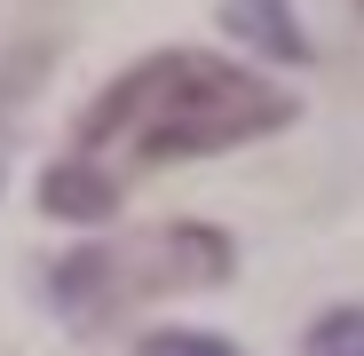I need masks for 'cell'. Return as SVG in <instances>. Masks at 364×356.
<instances>
[{
  "mask_svg": "<svg viewBox=\"0 0 364 356\" xmlns=\"http://www.w3.org/2000/svg\"><path fill=\"white\" fill-rule=\"evenodd\" d=\"M285 119H293V95L254 80L246 64H222L206 48H166L151 64L119 72L87 103V119L72 127V158L40 183V198L64 222H95L119 206V190L143 166L237 151L254 135H277Z\"/></svg>",
  "mask_w": 364,
  "mask_h": 356,
  "instance_id": "6da1fadb",
  "label": "cell"
},
{
  "mask_svg": "<svg viewBox=\"0 0 364 356\" xmlns=\"http://www.w3.org/2000/svg\"><path fill=\"white\" fill-rule=\"evenodd\" d=\"M230 237L206 222H166V230H127L103 237V246H80L48 269V301L64 309L80 333H103L119 317H135L143 301H166V293L191 285H222L230 277Z\"/></svg>",
  "mask_w": 364,
  "mask_h": 356,
  "instance_id": "7a4b0ae2",
  "label": "cell"
},
{
  "mask_svg": "<svg viewBox=\"0 0 364 356\" xmlns=\"http://www.w3.org/2000/svg\"><path fill=\"white\" fill-rule=\"evenodd\" d=\"M230 24L254 48H269V55H309V40H301L293 16H285V0H230Z\"/></svg>",
  "mask_w": 364,
  "mask_h": 356,
  "instance_id": "3957f363",
  "label": "cell"
},
{
  "mask_svg": "<svg viewBox=\"0 0 364 356\" xmlns=\"http://www.w3.org/2000/svg\"><path fill=\"white\" fill-rule=\"evenodd\" d=\"M301 356H364V309H333L309 325V340H301Z\"/></svg>",
  "mask_w": 364,
  "mask_h": 356,
  "instance_id": "277c9868",
  "label": "cell"
},
{
  "mask_svg": "<svg viewBox=\"0 0 364 356\" xmlns=\"http://www.w3.org/2000/svg\"><path fill=\"white\" fill-rule=\"evenodd\" d=\"M135 356H237L230 340H214V333H151Z\"/></svg>",
  "mask_w": 364,
  "mask_h": 356,
  "instance_id": "5b68a950",
  "label": "cell"
}]
</instances>
